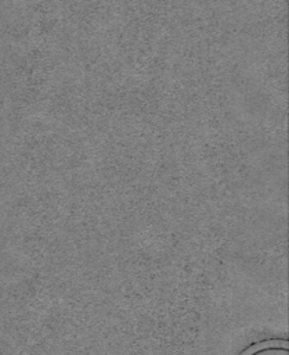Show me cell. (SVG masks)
<instances>
[{
	"instance_id": "obj_1",
	"label": "cell",
	"mask_w": 289,
	"mask_h": 355,
	"mask_svg": "<svg viewBox=\"0 0 289 355\" xmlns=\"http://www.w3.org/2000/svg\"><path fill=\"white\" fill-rule=\"evenodd\" d=\"M248 355H288V348H286V345L271 344V345L260 347V348L249 352Z\"/></svg>"
}]
</instances>
